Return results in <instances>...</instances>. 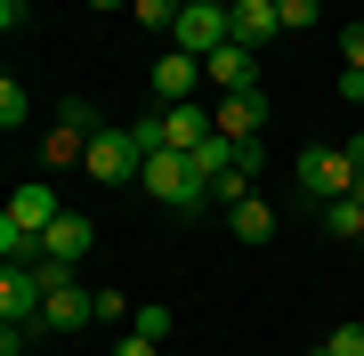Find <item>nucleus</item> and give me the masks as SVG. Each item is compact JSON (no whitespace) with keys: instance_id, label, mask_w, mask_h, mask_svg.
I'll use <instances>...</instances> for the list:
<instances>
[{"instance_id":"f257e3e1","label":"nucleus","mask_w":364,"mask_h":356,"mask_svg":"<svg viewBox=\"0 0 364 356\" xmlns=\"http://www.w3.org/2000/svg\"><path fill=\"white\" fill-rule=\"evenodd\" d=\"M138 186H146V203H162L170 219H203V211H210V186H203V171H195V162L178 154V146H162V154H146Z\"/></svg>"},{"instance_id":"f03ea898","label":"nucleus","mask_w":364,"mask_h":356,"mask_svg":"<svg viewBox=\"0 0 364 356\" xmlns=\"http://www.w3.org/2000/svg\"><path fill=\"white\" fill-rule=\"evenodd\" d=\"M291 178H299V195H308L316 211H324L332 195H348V186H356V154H348V138H340V146H324V138H316V146H299Z\"/></svg>"},{"instance_id":"7ed1b4c3","label":"nucleus","mask_w":364,"mask_h":356,"mask_svg":"<svg viewBox=\"0 0 364 356\" xmlns=\"http://www.w3.org/2000/svg\"><path fill=\"white\" fill-rule=\"evenodd\" d=\"M227 41H235V9H219V0H186L178 25H170V49H186V57H210Z\"/></svg>"},{"instance_id":"20e7f679","label":"nucleus","mask_w":364,"mask_h":356,"mask_svg":"<svg viewBox=\"0 0 364 356\" xmlns=\"http://www.w3.org/2000/svg\"><path fill=\"white\" fill-rule=\"evenodd\" d=\"M81 171H90L97 186H138V146H130V130H122V122H105V130L90 138V154H81Z\"/></svg>"},{"instance_id":"39448f33","label":"nucleus","mask_w":364,"mask_h":356,"mask_svg":"<svg viewBox=\"0 0 364 356\" xmlns=\"http://www.w3.org/2000/svg\"><path fill=\"white\" fill-rule=\"evenodd\" d=\"M90 324H97V291H81L73 276H57L49 300H41V332H49V340H73V332H90Z\"/></svg>"},{"instance_id":"423d86ee","label":"nucleus","mask_w":364,"mask_h":356,"mask_svg":"<svg viewBox=\"0 0 364 356\" xmlns=\"http://www.w3.org/2000/svg\"><path fill=\"white\" fill-rule=\"evenodd\" d=\"M146 90H154L162 106H186V97L203 90V57H186V49H162L154 65H146Z\"/></svg>"},{"instance_id":"0eeeda50","label":"nucleus","mask_w":364,"mask_h":356,"mask_svg":"<svg viewBox=\"0 0 364 356\" xmlns=\"http://www.w3.org/2000/svg\"><path fill=\"white\" fill-rule=\"evenodd\" d=\"M41 300H49L41 267H0V324H41Z\"/></svg>"},{"instance_id":"6e6552de","label":"nucleus","mask_w":364,"mask_h":356,"mask_svg":"<svg viewBox=\"0 0 364 356\" xmlns=\"http://www.w3.org/2000/svg\"><path fill=\"white\" fill-rule=\"evenodd\" d=\"M203 81H210V90H259V49H243V41H227V49H210L203 57Z\"/></svg>"},{"instance_id":"1a4fd4ad","label":"nucleus","mask_w":364,"mask_h":356,"mask_svg":"<svg viewBox=\"0 0 364 356\" xmlns=\"http://www.w3.org/2000/svg\"><path fill=\"white\" fill-rule=\"evenodd\" d=\"M57 211H65V203H57V186H49V178H25V186L9 195V211H0V219H9V227H33V235H49Z\"/></svg>"},{"instance_id":"9d476101","label":"nucleus","mask_w":364,"mask_h":356,"mask_svg":"<svg viewBox=\"0 0 364 356\" xmlns=\"http://www.w3.org/2000/svg\"><path fill=\"white\" fill-rule=\"evenodd\" d=\"M210 114H219V130H227V138H259V122L275 114V97H267V90H227Z\"/></svg>"},{"instance_id":"9b49d317","label":"nucleus","mask_w":364,"mask_h":356,"mask_svg":"<svg viewBox=\"0 0 364 356\" xmlns=\"http://www.w3.org/2000/svg\"><path fill=\"white\" fill-rule=\"evenodd\" d=\"M41 243H49V259H57V267H81V259L97 251V227L81 219V211H57V219H49V235H41Z\"/></svg>"},{"instance_id":"f8f14e48","label":"nucleus","mask_w":364,"mask_h":356,"mask_svg":"<svg viewBox=\"0 0 364 356\" xmlns=\"http://www.w3.org/2000/svg\"><path fill=\"white\" fill-rule=\"evenodd\" d=\"M162 130H170V146H178V154H195V146L219 130V114H210L203 97H186V106H162Z\"/></svg>"},{"instance_id":"ddd939ff","label":"nucleus","mask_w":364,"mask_h":356,"mask_svg":"<svg viewBox=\"0 0 364 356\" xmlns=\"http://www.w3.org/2000/svg\"><path fill=\"white\" fill-rule=\"evenodd\" d=\"M275 33H284V9L275 0H235V41L243 49H267Z\"/></svg>"},{"instance_id":"4468645a","label":"nucleus","mask_w":364,"mask_h":356,"mask_svg":"<svg viewBox=\"0 0 364 356\" xmlns=\"http://www.w3.org/2000/svg\"><path fill=\"white\" fill-rule=\"evenodd\" d=\"M227 235H235V243H267V235H275V211H267L259 195H243V203L227 211Z\"/></svg>"},{"instance_id":"2eb2a0df","label":"nucleus","mask_w":364,"mask_h":356,"mask_svg":"<svg viewBox=\"0 0 364 356\" xmlns=\"http://www.w3.org/2000/svg\"><path fill=\"white\" fill-rule=\"evenodd\" d=\"M324 235L364 243V203H356V195H332V203H324Z\"/></svg>"},{"instance_id":"dca6fc26","label":"nucleus","mask_w":364,"mask_h":356,"mask_svg":"<svg viewBox=\"0 0 364 356\" xmlns=\"http://www.w3.org/2000/svg\"><path fill=\"white\" fill-rule=\"evenodd\" d=\"M81 154H90V138L65 130V122H49V138H41V162H49V171H65V162H81Z\"/></svg>"},{"instance_id":"f3484780","label":"nucleus","mask_w":364,"mask_h":356,"mask_svg":"<svg viewBox=\"0 0 364 356\" xmlns=\"http://www.w3.org/2000/svg\"><path fill=\"white\" fill-rule=\"evenodd\" d=\"M25 122H33V97H25V81L9 73V81H0V130L16 138V130H25Z\"/></svg>"},{"instance_id":"a211bd4d","label":"nucleus","mask_w":364,"mask_h":356,"mask_svg":"<svg viewBox=\"0 0 364 356\" xmlns=\"http://www.w3.org/2000/svg\"><path fill=\"white\" fill-rule=\"evenodd\" d=\"M122 130H130V146H138V162H146V154H162V146H170V130H162V114H130V122H122Z\"/></svg>"},{"instance_id":"6ab92c4d","label":"nucleus","mask_w":364,"mask_h":356,"mask_svg":"<svg viewBox=\"0 0 364 356\" xmlns=\"http://www.w3.org/2000/svg\"><path fill=\"white\" fill-rule=\"evenodd\" d=\"M178 9H186V0H130V16H138L146 33H170V25H178Z\"/></svg>"},{"instance_id":"aec40b11","label":"nucleus","mask_w":364,"mask_h":356,"mask_svg":"<svg viewBox=\"0 0 364 356\" xmlns=\"http://www.w3.org/2000/svg\"><path fill=\"white\" fill-rule=\"evenodd\" d=\"M284 9V33H316L324 25V0H275Z\"/></svg>"},{"instance_id":"412c9836","label":"nucleus","mask_w":364,"mask_h":356,"mask_svg":"<svg viewBox=\"0 0 364 356\" xmlns=\"http://www.w3.org/2000/svg\"><path fill=\"white\" fill-rule=\"evenodd\" d=\"M130 332H146V340H170V332H178V316H170V308H138Z\"/></svg>"},{"instance_id":"4be33fe9","label":"nucleus","mask_w":364,"mask_h":356,"mask_svg":"<svg viewBox=\"0 0 364 356\" xmlns=\"http://www.w3.org/2000/svg\"><path fill=\"white\" fill-rule=\"evenodd\" d=\"M324 348H332V356H364V324H356V316H348V324H332V332H324Z\"/></svg>"},{"instance_id":"5701e85b","label":"nucleus","mask_w":364,"mask_h":356,"mask_svg":"<svg viewBox=\"0 0 364 356\" xmlns=\"http://www.w3.org/2000/svg\"><path fill=\"white\" fill-rule=\"evenodd\" d=\"M33 340H49V332H41V324H0V356H25Z\"/></svg>"},{"instance_id":"b1692460","label":"nucleus","mask_w":364,"mask_h":356,"mask_svg":"<svg viewBox=\"0 0 364 356\" xmlns=\"http://www.w3.org/2000/svg\"><path fill=\"white\" fill-rule=\"evenodd\" d=\"M122 316H138V308H130V300H122V291H114V284H105V291H97V324H122Z\"/></svg>"},{"instance_id":"393cba45","label":"nucleus","mask_w":364,"mask_h":356,"mask_svg":"<svg viewBox=\"0 0 364 356\" xmlns=\"http://www.w3.org/2000/svg\"><path fill=\"white\" fill-rule=\"evenodd\" d=\"M340 65H364V16H356V25H340Z\"/></svg>"},{"instance_id":"a878e982","label":"nucleus","mask_w":364,"mask_h":356,"mask_svg":"<svg viewBox=\"0 0 364 356\" xmlns=\"http://www.w3.org/2000/svg\"><path fill=\"white\" fill-rule=\"evenodd\" d=\"M340 106H364V65H340Z\"/></svg>"},{"instance_id":"bb28decb","label":"nucleus","mask_w":364,"mask_h":356,"mask_svg":"<svg viewBox=\"0 0 364 356\" xmlns=\"http://www.w3.org/2000/svg\"><path fill=\"white\" fill-rule=\"evenodd\" d=\"M114 356H162V340H146V332H122V340H114Z\"/></svg>"},{"instance_id":"cd10ccee","label":"nucleus","mask_w":364,"mask_h":356,"mask_svg":"<svg viewBox=\"0 0 364 356\" xmlns=\"http://www.w3.org/2000/svg\"><path fill=\"white\" fill-rule=\"evenodd\" d=\"M0 25H9V33H25V25H33V0H0Z\"/></svg>"},{"instance_id":"c85d7f7f","label":"nucleus","mask_w":364,"mask_h":356,"mask_svg":"<svg viewBox=\"0 0 364 356\" xmlns=\"http://www.w3.org/2000/svg\"><path fill=\"white\" fill-rule=\"evenodd\" d=\"M348 154H356V171H364V130H356V138H348Z\"/></svg>"},{"instance_id":"c756f323","label":"nucleus","mask_w":364,"mask_h":356,"mask_svg":"<svg viewBox=\"0 0 364 356\" xmlns=\"http://www.w3.org/2000/svg\"><path fill=\"white\" fill-rule=\"evenodd\" d=\"M81 9H130V0H81Z\"/></svg>"},{"instance_id":"7c9ffc66","label":"nucleus","mask_w":364,"mask_h":356,"mask_svg":"<svg viewBox=\"0 0 364 356\" xmlns=\"http://www.w3.org/2000/svg\"><path fill=\"white\" fill-rule=\"evenodd\" d=\"M348 195H356V203H364V171H356V186H348Z\"/></svg>"},{"instance_id":"2f4dec72","label":"nucleus","mask_w":364,"mask_h":356,"mask_svg":"<svg viewBox=\"0 0 364 356\" xmlns=\"http://www.w3.org/2000/svg\"><path fill=\"white\" fill-rule=\"evenodd\" d=\"M308 356H332V348H324V340H316V348H308Z\"/></svg>"},{"instance_id":"473e14b6","label":"nucleus","mask_w":364,"mask_h":356,"mask_svg":"<svg viewBox=\"0 0 364 356\" xmlns=\"http://www.w3.org/2000/svg\"><path fill=\"white\" fill-rule=\"evenodd\" d=\"M219 9H235V0H219Z\"/></svg>"}]
</instances>
